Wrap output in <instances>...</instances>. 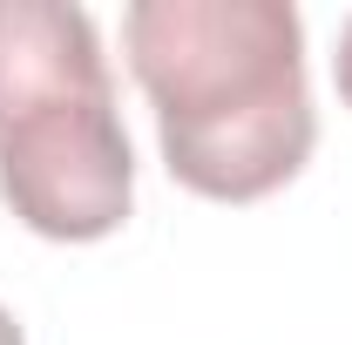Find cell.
<instances>
[{"label":"cell","mask_w":352,"mask_h":345,"mask_svg":"<svg viewBox=\"0 0 352 345\" xmlns=\"http://www.w3.org/2000/svg\"><path fill=\"white\" fill-rule=\"evenodd\" d=\"M122 41L183 190L258 203L305 170L318 115L292 0H135Z\"/></svg>","instance_id":"obj_1"},{"label":"cell","mask_w":352,"mask_h":345,"mask_svg":"<svg viewBox=\"0 0 352 345\" xmlns=\"http://www.w3.org/2000/svg\"><path fill=\"white\" fill-rule=\"evenodd\" d=\"M0 203L47 244L129 223L135 149L102 34L68 0H0Z\"/></svg>","instance_id":"obj_2"},{"label":"cell","mask_w":352,"mask_h":345,"mask_svg":"<svg viewBox=\"0 0 352 345\" xmlns=\"http://www.w3.org/2000/svg\"><path fill=\"white\" fill-rule=\"evenodd\" d=\"M332 82H339V102L352 109V21L339 27V54H332Z\"/></svg>","instance_id":"obj_3"},{"label":"cell","mask_w":352,"mask_h":345,"mask_svg":"<svg viewBox=\"0 0 352 345\" xmlns=\"http://www.w3.org/2000/svg\"><path fill=\"white\" fill-rule=\"evenodd\" d=\"M0 345H28V339H21V325H14V311H7V304H0Z\"/></svg>","instance_id":"obj_4"}]
</instances>
